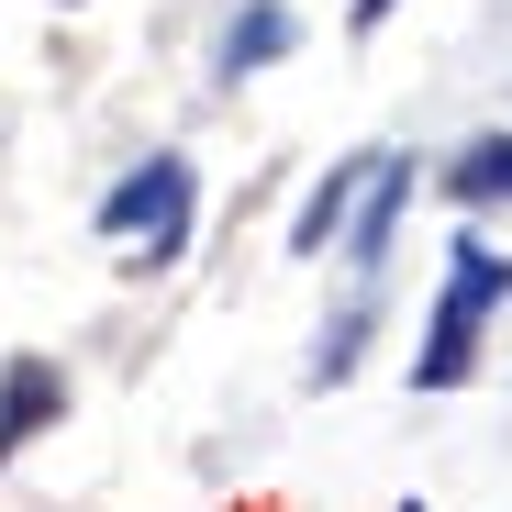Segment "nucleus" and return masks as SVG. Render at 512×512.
<instances>
[{
    "mask_svg": "<svg viewBox=\"0 0 512 512\" xmlns=\"http://www.w3.org/2000/svg\"><path fill=\"white\" fill-rule=\"evenodd\" d=\"M446 201H468V212L512 201V134H490V145H468V156L446 167Z\"/></svg>",
    "mask_w": 512,
    "mask_h": 512,
    "instance_id": "7",
    "label": "nucleus"
},
{
    "mask_svg": "<svg viewBox=\"0 0 512 512\" xmlns=\"http://www.w3.org/2000/svg\"><path fill=\"white\" fill-rule=\"evenodd\" d=\"M357 179H368V156H346V167H334V179L301 201V223H290V245H301V256H323V245H334V223L357 212Z\"/></svg>",
    "mask_w": 512,
    "mask_h": 512,
    "instance_id": "6",
    "label": "nucleus"
},
{
    "mask_svg": "<svg viewBox=\"0 0 512 512\" xmlns=\"http://www.w3.org/2000/svg\"><path fill=\"white\" fill-rule=\"evenodd\" d=\"M301 45V23L279 12V0H245V12H234V34H223V78H245V67H279Z\"/></svg>",
    "mask_w": 512,
    "mask_h": 512,
    "instance_id": "5",
    "label": "nucleus"
},
{
    "mask_svg": "<svg viewBox=\"0 0 512 512\" xmlns=\"http://www.w3.org/2000/svg\"><path fill=\"white\" fill-rule=\"evenodd\" d=\"M401 201H412V167L401 156H368V179H357V279L379 290V268H390V223H401Z\"/></svg>",
    "mask_w": 512,
    "mask_h": 512,
    "instance_id": "3",
    "label": "nucleus"
},
{
    "mask_svg": "<svg viewBox=\"0 0 512 512\" xmlns=\"http://www.w3.org/2000/svg\"><path fill=\"white\" fill-rule=\"evenodd\" d=\"M512 301V256L501 245H457L446 256V301H435V323H423V357H412V390H457L468 368H479V323Z\"/></svg>",
    "mask_w": 512,
    "mask_h": 512,
    "instance_id": "1",
    "label": "nucleus"
},
{
    "mask_svg": "<svg viewBox=\"0 0 512 512\" xmlns=\"http://www.w3.org/2000/svg\"><path fill=\"white\" fill-rule=\"evenodd\" d=\"M190 223H201V179H190V156H145L134 179L101 201V234L134 245V268H145V279L190 256Z\"/></svg>",
    "mask_w": 512,
    "mask_h": 512,
    "instance_id": "2",
    "label": "nucleus"
},
{
    "mask_svg": "<svg viewBox=\"0 0 512 512\" xmlns=\"http://www.w3.org/2000/svg\"><path fill=\"white\" fill-rule=\"evenodd\" d=\"M390 12H401V0H357V12H346V23H357V34H379Z\"/></svg>",
    "mask_w": 512,
    "mask_h": 512,
    "instance_id": "8",
    "label": "nucleus"
},
{
    "mask_svg": "<svg viewBox=\"0 0 512 512\" xmlns=\"http://www.w3.org/2000/svg\"><path fill=\"white\" fill-rule=\"evenodd\" d=\"M56 412H67V379L45 357H12V379H0V457H23L34 423H56Z\"/></svg>",
    "mask_w": 512,
    "mask_h": 512,
    "instance_id": "4",
    "label": "nucleus"
}]
</instances>
